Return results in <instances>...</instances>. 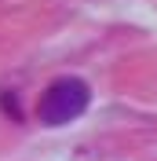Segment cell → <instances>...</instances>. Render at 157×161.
<instances>
[{
	"label": "cell",
	"mask_w": 157,
	"mask_h": 161,
	"mask_svg": "<svg viewBox=\"0 0 157 161\" xmlns=\"http://www.w3.org/2000/svg\"><path fill=\"white\" fill-rule=\"evenodd\" d=\"M88 103H91V88L80 77H59L44 88L37 103V117L44 125H69L88 110Z\"/></svg>",
	"instance_id": "6da1fadb"
}]
</instances>
